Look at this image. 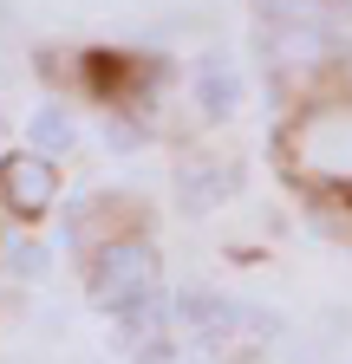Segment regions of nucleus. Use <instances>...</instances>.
Returning <instances> with one entry per match:
<instances>
[{
  "instance_id": "1",
  "label": "nucleus",
  "mask_w": 352,
  "mask_h": 364,
  "mask_svg": "<svg viewBox=\"0 0 352 364\" xmlns=\"http://www.w3.org/2000/svg\"><path fill=\"white\" fill-rule=\"evenodd\" d=\"M98 299L130 318V312H157V260L144 241H124V247H105V267H98Z\"/></svg>"
},
{
  "instance_id": "2",
  "label": "nucleus",
  "mask_w": 352,
  "mask_h": 364,
  "mask_svg": "<svg viewBox=\"0 0 352 364\" xmlns=\"http://www.w3.org/2000/svg\"><path fill=\"white\" fill-rule=\"evenodd\" d=\"M0 196H7L14 215H46L59 202V169L53 156H39V150H20L0 163Z\"/></svg>"
},
{
  "instance_id": "3",
  "label": "nucleus",
  "mask_w": 352,
  "mask_h": 364,
  "mask_svg": "<svg viewBox=\"0 0 352 364\" xmlns=\"http://www.w3.org/2000/svg\"><path fill=\"white\" fill-rule=\"evenodd\" d=\"M33 136H39V144H59V150H66V144H72L66 111H39V117H33Z\"/></svg>"
}]
</instances>
